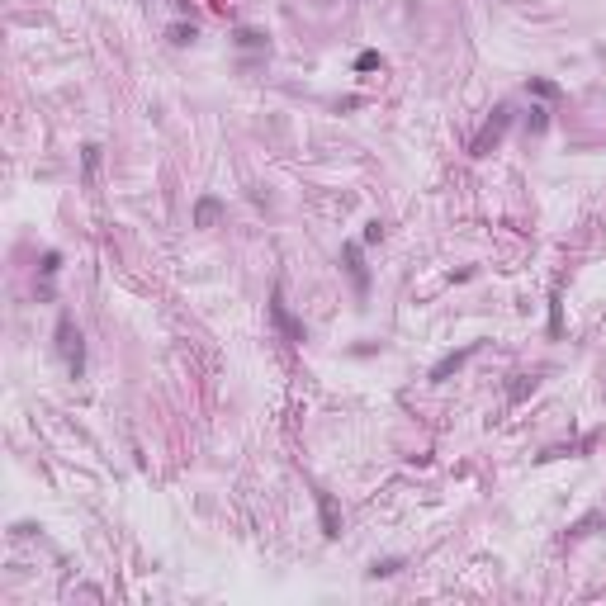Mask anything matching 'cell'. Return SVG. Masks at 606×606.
Masks as SVG:
<instances>
[{
  "label": "cell",
  "instance_id": "obj_7",
  "mask_svg": "<svg viewBox=\"0 0 606 606\" xmlns=\"http://www.w3.org/2000/svg\"><path fill=\"white\" fill-rule=\"evenodd\" d=\"M474 351H478V346H464V351H455V355H446V360H441V365H436V370H431V379H446V374H455V370H460V365H464V360H469Z\"/></svg>",
  "mask_w": 606,
  "mask_h": 606
},
{
  "label": "cell",
  "instance_id": "obj_5",
  "mask_svg": "<svg viewBox=\"0 0 606 606\" xmlns=\"http://www.w3.org/2000/svg\"><path fill=\"white\" fill-rule=\"evenodd\" d=\"M502 128H507V109H497V118H493L488 128H483V133H478V142H474V152H478V157H483V152H488L493 142H497V137H502Z\"/></svg>",
  "mask_w": 606,
  "mask_h": 606
},
{
  "label": "cell",
  "instance_id": "obj_1",
  "mask_svg": "<svg viewBox=\"0 0 606 606\" xmlns=\"http://www.w3.org/2000/svg\"><path fill=\"white\" fill-rule=\"evenodd\" d=\"M57 351H62V360H67V370H71V374H81V370H85L81 332L71 327V317H67V313H62V322H57Z\"/></svg>",
  "mask_w": 606,
  "mask_h": 606
},
{
  "label": "cell",
  "instance_id": "obj_11",
  "mask_svg": "<svg viewBox=\"0 0 606 606\" xmlns=\"http://www.w3.org/2000/svg\"><path fill=\"white\" fill-rule=\"evenodd\" d=\"M398 568H403V564H398V559H384V564H374L370 573H374V578H384V573H398Z\"/></svg>",
  "mask_w": 606,
  "mask_h": 606
},
{
  "label": "cell",
  "instance_id": "obj_8",
  "mask_svg": "<svg viewBox=\"0 0 606 606\" xmlns=\"http://www.w3.org/2000/svg\"><path fill=\"white\" fill-rule=\"evenodd\" d=\"M237 43H242V48H266V39H261L256 29H242V34H237Z\"/></svg>",
  "mask_w": 606,
  "mask_h": 606
},
{
  "label": "cell",
  "instance_id": "obj_10",
  "mask_svg": "<svg viewBox=\"0 0 606 606\" xmlns=\"http://www.w3.org/2000/svg\"><path fill=\"white\" fill-rule=\"evenodd\" d=\"M171 43H195V29H185V24H176V29H171Z\"/></svg>",
  "mask_w": 606,
  "mask_h": 606
},
{
  "label": "cell",
  "instance_id": "obj_4",
  "mask_svg": "<svg viewBox=\"0 0 606 606\" xmlns=\"http://www.w3.org/2000/svg\"><path fill=\"white\" fill-rule=\"evenodd\" d=\"M218 218H223V204H218L214 195H204V199L195 204V228H214Z\"/></svg>",
  "mask_w": 606,
  "mask_h": 606
},
{
  "label": "cell",
  "instance_id": "obj_13",
  "mask_svg": "<svg viewBox=\"0 0 606 606\" xmlns=\"http://www.w3.org/2000/svg\"><path fill=\"white\" fill-rule=\"evenodd\" d=\"M379 237H384V223H379V218H374L370 228H365V242H379Z\"/></svg>",
  "mask_w": 606,
  "mask_h": 606
},
{
  "label": "cell",
  "instance_id": "obj_6",
  "mask_svg": "<svg viewBox=\"0 0 606 606\" xmlns=\"http://www.w3.org/2000/svg\"><path fill=\"white\" fill-rule=\"evenodd\" d=\"M341 256H346V270H351L355 289L365 294V289H370V275H365V266H360V247H355V242H351V247H346V252H341Z\"/></svg>",
  "mask_w": 606,
  "mask_h": 606
},
{
  "label": "cell",
  "instance_id": "obj_9",
  "mask_svg": "<svg viewBox=\"0 0 606 606\" xmlns=\"http://www.w3.org/2000/svg\"><path fill=\"white\" fill-rule=\"evenodd\" d=\"M374 67H379V53H360L355 57V71H374Z\"/></svg>",
  "mask_w": 606,
  "mask_h": 606
},
{
  "label": "cell",
  "instance_id": "obj_3",
  "mask_svg": "<svg viewBox=\"0 0 606 606\" xmlns=\"http://www.w3.org/2000/svg\"><path fill=\"white\" fill-rule=\"evenodd\" d=\"M317 511H322V535H327V540H336V535H341V516H336L332 493H317Z\"/></svg>",
  "mask_w": 606,
  "mask_h": 606
},
{
  "label": "cell",
  "instance_id": "obj_12",
  "mask_svg": "<svg viewBox=\"0 0 606 606\" xmlns=\"http://www.w3.org/2000/svg\"><path fill=\"white\" fill-rule=\"evenodd\" d=\"M530 90H535V95H549V99L559 95V85H549V81H530Z\"/></svg>",
  "mask_w": 606,
  "mask_h": 606
},
{
  "label": "cell",
  "instance_id": "obj_2",
  "mask_svg": "<svg viewBox=\"0 0 606 606\" xmlns=\"http://www.w3.org/2000/svg\"><path fill=\"white\" fill-rule=\"evenodd\" d=\"M270 317H275V327L289 336L294 346H303V327H298V322L289 317V308H284V294H280V289H275V298H270Z\"/></svg>",
  "mask_w": 606,
  "mask_h": 606
}]
</instances>
